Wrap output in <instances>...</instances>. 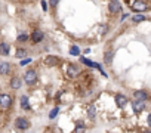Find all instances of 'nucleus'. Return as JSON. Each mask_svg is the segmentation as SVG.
<instances>
[{"mask_svg": "<svg viewBox=\"0 0 151 133\" xmlns=\"http://www.w3.org/2000/svg\"><path fill=\"white\" fill-rule=\"evenodd\" d=\"M24 82L27 83V84H34L36 82H37V73L34 71V70H28L25 74H24Z\"/></svg>", "mask_w": 151, "mask_h": 133, "instance_id": "obj_1", "label": "nucleus"}, {"mask_svg": "<svg viewBox=\"0 0 151 133\" xmlns=\"http://www.w3.org/2000/svg\"><path fill=\"white\" fill-rule=\"evenodd\" d=\"M15 127L18 130H27L30 127V121L27 118H24V117H19V118L15 120Z\"/></svg>", "mask_w": 151, "mask_h": 133, "instance_id": "obj_2", "label": "nucleus"}, {"mask_svg": "<svg viewBox=\"0 0 151 133\" xmlns=\"http://www.w3.org/2000/svg\"><path fill=\"white\" fill-rule=\"evenodd\" d=\"M67 74H68V77H77L79 74H80V70L77 68L76 65H73V64H70L68 66H67Z\"/></svg>", "mask_w": 151, "mask_h": 133, "instance_id": "obj_3", "label": "nucleus"}, {"mask_svg": "<svg viewBox=\"0 0 151 133\" xmlns=\"http://www.w3.org/2000/svg\"><path fill=\"white\" fill-rule=\"evenodd\" d=\"M132 9H133V11H136V12H144V11H147V9H148V6H147V3L136 0V2H133V3H132Z\"/></svg>", "mask_w": 151, "mask_h": 133, "instance_id": "obj_4", "label": "nucleus"}, {"mask_svg": "<svg viewBox=\"0 0 151 133\" xmlns=\"http://www.w3.org/2000/svg\"><path fill=\"white\" fill-rule=\"evenodd\" d=\"M43 33L40 31V30H36V31H33V34H31V43H34V44H37V43H40L42 40H43Z\"/></svg>", "mask_w": 151, "mask_h": 133, "instance_id": "obj_5", "label": "nucleus"}, {"mask_svg": "<svg viewBox=\"0 0 151 133\" xmlns=\"http://www.w3.org/2000/svg\"><path fill=\"white\" fill-rule=\"evenodd\" d=\"M0 105L3 108H8L12 105V96L9 95H0Z\"/></svg>", "mask_w": 151, "mask_h": 133, "instance_id": "obj_6", "label": "nucleus"}, {"mask_svg": "<svg viewBox=\"0 0 151 133\" xmlns=\"http://www.w3.org/2000/svg\"><path fill=\"white\" fill-rule=\"evenodd\" d=\"M58 64H59V58H56V56L49 55L45 58V65H47V66H56Z\"/></svg>", "mask_w": 151, "mask_h": 133, "instance_id": "obj_7", "label": "nucleus"}, {"mask_svg": "<svg viewBox=\"0 0 151 133\" xmlns=\"http://www.w3.org/2000/svg\"><path fill=\"white\" fill-rule=\"evenodd\" d=\"M133 98H135V101H142V102H145V101L148 99V93H147L145 90H136V92H133Z\"/></svg>", "mask_w": 151, "mask_h": 133, "instance_id": "obj_8", "label": "nucleus"}, {"mask_svg": "<svg viewBox=\"0 0 151 133\" xmlns=\"http://www.w3.org/2000/svg\"><path fill=\"white\" fill-rule=\"evenodd\" d=\"M108 11H110L111 14H119V12L122 11V8H120V3L117 2V0H111V2H110V5H108Z\"/></svg>", "mask_w": 151, "mask_h": 133, "instance_id": "obj_9", "label": "nucleus"}, {"mask_svg": "<svg viewBox=\"0 0 151 133\" xmlns=\"http://www.w3.org/2000/svg\"><path fill=\"white\" fill-rule=\"evenodd\" d=\"M21 86H22L21 77H12V80H11V87H12L14 90H18V89H21Z\"/></svg>", "mask_w": 151, "mask_h": 133, "instance_id": "obj_10", "label": "nucleus"}, {"mask_svg": "<svg viewBox=\"0 0 151 133\" xmlns=\"http://www.w3.org/2000/svg\"><path fill=\"white\" fill-rule=\"evenodd\" d=\"M9 71H11V64L0 62V74H2V76H8Z\"/></svg>", "mask_w": 151, "mask_h": 133, "instance_id": "obj_11", "label": "nucleus"}, {"mask_svg": "<svg viewBox=\"0 0 151 133\" xmlns=\"http://www.w3.org/2000/svg\"><path fill=\"white\" fill-rule=\"evenodd\" d=\"M116 102H117V107L122 108V107H124V105L127 104V98L119 93V95H116Z\"/></svg>", "mask_w": 151, "mask_h": 133, "instance_id": "obj_12", "label": "nucleus"}, {"mask_svg": "<svg viewBox=\"0 0 151 133\" xmlns=\"http://www.w3.org/2000/svg\"><path fill=\"white\" fill-rule=\"evenodd\" d=\"M132 107H133V111L135 112H139V111H142L145 108V105H144L142 101H133L132 102Z\"/></svg>", "mask_w": 151, "mask_h": 133, "instance_id": "obj_13", "label": "nucleus"}, {"mask_svg": "<svg viewBox=\"0 0 151 133\" xmlns=\"http://www.w3.org/2000/svg\"><path fill=\"white\" fill-rule=\"evenodd\" d=\"M9 52H11V44H8V43H0V53L2 55H9Z\"/></svg>", "mask_w": 151, "mask_h": 133, "instance_id": "obj_14", "label": "nucleus"}, {"mask_svg": "<svg viewBox=\"0 0 151 133\" xmlns=\"http://www.w3.org/2000/svg\"><path fill=\"white\" fill-rule=\"evenodd\" d=\"M80 62H82V64H86L88 66H93V68H101V66H99L96 62H92V61H89V59H86V58H80Z\"/></svg>", "mask_w": 151, "mask_h": 133, "instance_id": "obj_15", "label": "nucleus"}, {"mask_svg": "<svg viewBox=\"0 0 151 133\" xmlns=\"http://www.w3.org/2000/svg\"><path fill=\"white\" fill-rule=\"evenodd\" d=\"M145 19H147V16H144V15H141V14H136V15L132 16V21H133V22H144Z\"/></svg>", "mask_w": 151, "mask_h": 133, "instance_id": "obj_16", "label": "nucleus"}, {"mask_svg": "<svg viewBox=\"0 0 151 133\" xmlns=\"http://www.w3.org/2000/svg\"><path fill=\"white\" fill-rule=\"evenodd\" d=\"M111 61H113V52H107L105 56H104V62L105 64H111Z\"/></svg>", "mask_w": 151, "mask_h": 133, "instance_id": "obj_17", "label": "nucleus"}, {"mask_svg": "<svg viewBox=\"0 0 151 133\" xmlns=\"http://www.w3.org/2000/svg\"><path fill=\"white\" fill-rule=\"evenodd\" d=\"M21 107H22L24 109H28V108H30V105H28V99H27V96H22V98H21Z\"/></svg>", "mask_w": 151, "mask_h": 133, "instance_id": "obj_18", "label": "nucleus"}, {"mask_svg": "<svg viewBox=\"0 0 151 133\" xmlns=\"http://www.w3.org/2000/svg\"><path fill=\"white\" fill-rule=\"evenodd\" d=\"M25 55H27V52H25L24 49H18V50H17V53H15V56H17V58H24Z\"/></svg>", "mask_w": 151, "mask_h": 133, "instance_id": "obj_19", "label": "nucleus"}, {"mask_svg": "<svg viewBox=\"0 0 151 133\" xmlns=\"http://www.w3.org/2000/svg\"><path fill=\"white\" fill-rule=\"evenodd\" d=\"M71 55H74V56L80 55V49H79L77 46H73V47H71Z\"/></svg>", "mask_w": 151, "mask_h": 133, "instance_id": "obj_20", "label": "nucleus"}, {"mask_svg": "<svg viewBox=\"0 0 151 133\" xmlns=\"http://www.w3.org/2000/svg\"><path fill=\"white\" fill-rule=\"evenodd\" d=\"M27 40H28V36H27V34H19V36H18V41L24 43V41H27Z\"/></svg>", "mask_w": 151, "mask_h": 133, "instance_id": "obj_21", "label": "nucleus"}, {"mask_svg": "<svg viewBox=\"0 0 151 133\" xmlns=\"http://www.w3.org/2000/svg\"><path fill=\"white\" fill-rule=\"evenodd\" d=\"M88 115H89L91 118H93V117H95V108H93V107H91V108H89V111H88Z\"/></svg>", "mask_w": 151, "mask_h": 133, "instance_id": "obj_22", "label": "nucleus"}, {"mask_svg": "<svg viewBox=\"0 0 151 133\" xmlns=\"http://www.w3.org/2000/svg\"><path fill=\"white\" fill-rule=\"evenodd\" d=\"M42 9H43L45 12H47V9H49V6H47V2H46V0H42Z\"/></svg>", "mask_w": 151, "mask_h": 133, "instance_id": "obj_23", "label": "nucleus"}, {"mask_svg": "<svg viewBox=\"0 0 151 133\" xmlns=\"http://www.w3.org/2000/svg\"><path fill=\"white\" fill-rule=\"evenodd\" d=\"M56 114H58V108H53V109H52V112H50V115H49V117H50V118H53V117H55V115H56Z\"/></svg>", "mask_w": 151, "mask_h": 133, "instance_id": "obj_24", "label": "nucleus"}, {"mask_svg": "<svg viewBox=\"0 0 151 133\" xmlns=\"http://www.w3.org/2000/svg\"><path fill=\"white\" fill-rule=\"evenodd\" d=\"M58 2H59V0H49V5H50V6H56Z\"/></svg>", "mask_w": 151, "mask_h": 133, "instance_id": "obj_25", "label": "nucleus"}, {"mask_svg": "<svg viewBox=\"0 0 151 133\" xmlns=\"http://www.w3.org/2000/svg\"><path fill=\"white\" fill-rule=\"evenodd\" d=\"M83 130H85V127H83V126H77L74 132H83Z\"/></svg>", "mask_w": 151, "mask_h": 133, "instance_id": "obj_26", "label": "nucleus"}]
</instances>
